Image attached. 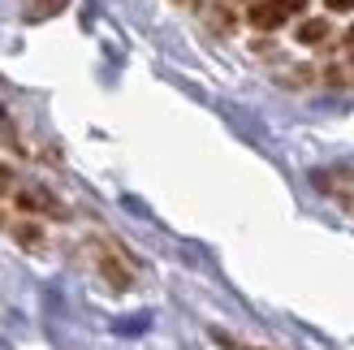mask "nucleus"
Listing matches in <instances>:
<instances>
[{"label": "nucleus", "mask_w": 354, "mask_h": 350, "mask_svg": "<svg viewBox=\"0 0 354 350\" xmlns=\"http://www.w3.org/2000/svg\"><path fill=\"white\" fill-rule=\"evenodd\" d=\"M246 17H251V26H259V30H277L281 22H286V13H281L272 0H259V5H251V13H246Z\"/></svg>", "instance_id": "f257e3e1"}, {"label": "nucleus", "mask_w": 354, "mask_h": 350, "mask_svg": "<svg viewBox=\"0 0 354 350\" xmlns=\"http://www.w3.org/2000/svg\"><path fill=\"white\" fill-rule=\"evenodd\" d=\"M328 30V17H307V22H298V44H324Z\"/></svg>", "instance_id": "f03ea898"}, {"label": "nucleus", "mask_w": 354, "mask_h": 350, "mask_svg": "<svg viewBox=\"0 0 354 350\" xmlns=\"http://www.w3.org/2000/svg\"><path fill=\"white\" fill-rule=\"evenodd\" d=\"M17 208H26V212H61V208L48 195H39V190H17Z\"/></svg>", "instance_id": "7ed1b4c3"}, {"label": "nucleus", "mask_w": 354, "mask_h": 350, "mask_svg": "<svg viewBox=\"0 0 354 350\" xmlns=\"http://www.w3.org/2000/svg\"><path fill=\"white\" fill-rule=\"evenodd\" d=\"M272 5H277L281 13H303V9H307V0H272Z\"/></svg>", "instance_id": "20e7f679"}, {"label": "nucleus", "mask_w": 354, "mask_h": 350, "mask_svg": "<svg viewBox=\"0 0 354 350\" xmlns=\"http://www.w3.org/2000/svg\"><path fill=\"white\" fill-rule=\"evenodd\" d=\"M5 190H13V169L0 160V195H5Z\"/></svg>", "instance_id": "39448f33"}, {"label": "nucleus", "mask_w": 354, "mask_h": 350, "mask_svg": "<svg viewBox=\"0 0 354 350\" xmlns=\"http://www.w3.org/2000/svg\"><path fill=\"white\" fill-rule=\"evenodd\" d=\"M17 238H22V242H30V247H35V242H39V230H35V225H22V230H17Z\"/></svg>", "instance_id": "423d86ee"}, {"label": "nucleus", "mask_w": 354, "mask_h": 350, "mask_svg": "<svg viewBox=\"0 0 354 350\" xmlns=\"http://www.w3.org/2000/svg\"><path fill=\"white\" fill-rule=\"evenodd\" d=\"M324 5H328V9H337V13H350V9H354V0H324Z\"/></svg>", "instance_id": "0eeeda50"}, {"label": "nucleus", "mask_w": 354, "mask_h": 350, "mask_svg": "<svg viewBox=\"0 0 354 350\" xmlns=\"http://www.w3.org/2000/svg\"><path fill=\"white\" fill-rule=\"evenodd\" d=\"M346 44H354V26H350V30H346Z\"/></svg>", "instance_id": "6e6552de"}]
</instances>
